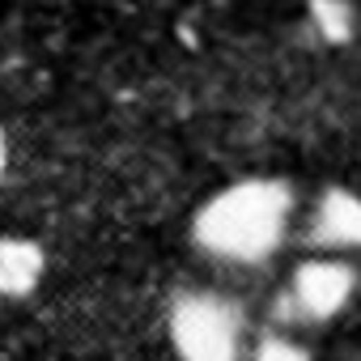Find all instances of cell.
<instances>
[{
    "mask_svg": "<svg viewBox=\"0 0 361 361\" xmlns=\"http://www.w3.org/2000/svg\"><path fill=\"white\" fill-rule=\"evenodd\" d=\"M314 26L327 39H344L348 35V9L340 5V0H314Z\"/></svg>",
    "mask_w": 361,
    "mask_h": 361,
    "instance_id": "6",
    "label": "cell"
},
{
    "mask_svg": "<svg viewBox=\"0 0 361 361\" xmlns=\"http://www.w3.org/2000/svg\"><path fill=\"white\" fill-rule=\"evenodd\" d=\"M43 276V251L26 238H5L0 243V293L22 298L39 285Z\"/></svg>",
    "mask_w": 361,
    "mask_h": 361,
    "instance_id": "5",
    "label": "cell"
},
{
    "mask_svg": "<svg viewBox=\"0 0 361 361\" xmlns=\"http://www.w3.org/2000/svg\"><path fill=\"white\" fill-rule=\"evenodd\" d=\"M293 192L281 178H243L196 213V243L230 264H264L289 230Z\"/></svg>",
    "mask_w": 361,
    "mask_h": 361,
    "instance_id": "1",
    "label": "cell"
},
{
    "mask_svg": "<svg viewBox=\"0 0 361 361\" xmlns=\"http://www.w3.org/2000/svg\"><path fill=\"white\" fill-rule=\"evenodd\" d=\"M5 157H9V145H5V132H0V170H5Z\"/></svg>",
    "mask_w": 361,
    "mask_h": 361,
    "instance_id": "8",
    "label": "cell"
},
{
    "mask_svg": "<svg viewBox=\"0 0 361 361\" xmlns=\"http://www.w3.org/2000/svg\"><path fill=\"white\" fill-rule=\"evenodd\" d=\"M251 361H310V357H306L302 344H293V340H285V336H268V340L251 353Z\"/></svg>",
    "mask_w": 361,
    "mask_h": 361,
    "instance_id": "7",
    "label": "cell"
},
{
    "mask_svg": "<svg viewBox=\"0 0 361 361\" xmlns=\"http://www.w3.org/2000/svg\"><path fill=\"white\" fill-rule=\"evenodd\" d=\"M310 243L323 247V251H353V247H361V196H353L344 188H331L319 200V209H314Z\"/></svg>",
    "mask_w": 361,
    "mask_h": 361,
    "instance_id": "4",
    "label": "cell"
},
{
    "mask_svg": "<svg viewBox=\"0 0 361 361\" xmlns=\"http://www.w3.org/2000/svg\"><path fill=\"white\" fill-rule=\"evenodd\" d=\"M353 285H357V272L344 259H306L289 281V310L310 323L331 319L353 298Z\"/></svg>",
    "mask_w": 361,
    "mask_h": 361,
    "instance_id": "3",
    "label": "cell"
},
{
    "mask_svg": "<svg viewBox=\"0 0 361 361\" xmlns=\"http://www.w3.org/2000/svg\"><path fill=\"white\" fill-rule=\"evenodd\" d=\"M170 340L183 361H243V314L217 293H183L170 310Z\"/></svg>",
    "mask_w": 361,
    "mask_h": 361,
    "instance_id": "2",
    "label": "cell"
}]
</instances>
